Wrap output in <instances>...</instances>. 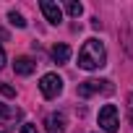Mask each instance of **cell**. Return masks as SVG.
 <instances>
[{
	"instance_id": "6da1fadb",
	"label": "cell",
	"mask_w": 133,
	"mask_h": 133,
	"mask_svg": "<svg viewBox=\"0 0 133 133\" xmlns=\"http://www.w3.org/2000/svg\"><path fill=\"white\" fill-rule=\"evenodd\" d=\"M107 65V50L99 39H86L81 52H78V68L84 71H97V68H104Z\"/></svg>"
},
{
	"instance_id": "7a4b0ae2",
	"label": "cell",
	"mask_w": 133,
	"mask_h": 133,
	"mask_svg": "<svg viewBox=\"0 0 133 133\" xmlns=\"http://www.w3.org/2000/svg\"><path fill=\"white\" fill-rule=\"evenodd\" d=\"M115 91V86H112V81H107V78H89V81H81L78 84V97H94V94H112Z\"/></svg>"
},
{
	"instance_id": "3957f363",
	"label": "cell",
	"mask_w": 133,
	"mask_h": 133,
	"mask_svg": "<svg viewBox=\"0 0 133 133\" xmlns=\"http://www.w3.org/2000/svg\"><path fill=\"white\" fill-rule=\"evenodd\" d=\"M39 91H42L44 99L60 97V91H63V78H60L57 73H44V76L39 78Z\"/></svg>"
},
{
	"instance_id": "277c9868",
	"label": "cell",
	"mask_w": 133,
	"mask_h": 133,
	"mask_svg": "<svg viewBox=\"0 0 133 133\" xmlns=\"http://www.w3.org/2000/svg\"><path fill=\"white\" fill-rule=\"evenodd\" d=\"M99 128L107 130V133H117L120 120H117V107L115 104H104L99 110Z\"/></svg>"
},
{
	"instance_id": "5b68a950",
	"label": "cell",
	"mask_w": 133,
	"mask_h": 133,
	"mask_svg": "<svg viewBox=\"0 0 133 133\" xmlns=\"http://www.w3.org/2000/svg\"><path fill=\"white\" fill-rule=\"evenodd\" d=\"M39 8H42V13H44V18L52 24V26H57L60 21H63V11H60V5L57 3H50V0H42L39 3Z\"/></svg>"
},
{
	"instance_id": "8992f818",
	"label": "cell",
	"mask_w": 133,
	"mask_h": 133,
	"mask_svg": "<svg viewBox=\"0 0 133 133\" xmlns=\"http://www.w3.org/2000/svg\"><path fill=\"white\" fill-rule=\"evenodd\" d=\"M13 71H16L18 76H31V73L37 71V63H34L29 55H21V57H16V63H13Z\"/></svg>"
},
{
	"instance_id": "52a82bcc",
	"label": "cell",
	"mask_w": 133,
	"mask_h": 133,
	"mask_svg": "<svg viewBox=\"0 0 133 133\" xmlns=\"http://www.w3.org/2000/svg\"><path fill=\"white\" fill-rule=\"evenodd\" d=\"M44 125H47V133H65V115L52 112V115H47Z\"/></svg>"
},
{
	"instance_id": "ba28073f",
	"label": "cell",
	"mask_w": 133,
	"mask_h": 133,
	"mask_svg": "<svg viewBox=\"0 0 133 133\" xmlns=\"http://www.w3.org/2000/svg\"><path fill=\"white\" fill-rule=\"evenodd\" d=\"M52 60H55L57 65L68 63V60H71V47H68V44H63V42L55 44V47H52Z\"/></svg>"
},
{
	"instance_id": "9c48e42d",
	"label": "cell",
	"mask_w": 133,
	"mask_h": 133,
	"mask_svg": "<svg viewBox=\"0 0 133 133\" xmlns=\"http://www.w3.org/2000/svg\"><path fill=\"white\" fill-rule=\"evenodd\" d=\"M65 13L73 16V18H78V16L84 13V5H81V3H76V0H68V3H65Z\"/></svg>"
},
{
	"instance_id": "30bf717a",
	"label": "cell",
	"mask_w": 133,
	"mask_h": 133,
	"mask_svg": "<svg viewBox=\"0 0 133 133\" xmlns=\"http://www.w3.org/2000/svg\"><path fill=\"white\" fill-rule=\"evenodd\" d=\"M8 21H11L13 26H18V29H24V26H26L24 16H21V13H16V11H8Z\"/></svg>"
},
{
	"instance_id": "8fae6325",
	"label": "cell",
	"mask_w": 133,
	"mask_h": 133,
	"mask_svg": "<svg viewBox=\"0 0 133 133\" xmlns=\"http://www.w3.org/2000/svg\"><path fill=\"white\" fill-rule=\"evenodd\" d=\"M0 94H3V97H16V89L8 86L5 81H0Z\"/></svg>"
},
{
	"instance_id": "7c38bea8",
	"label": "cell",
	"mask_w": 133,
	"mask_h": 133,
	"mask_svg": "<svg viewBox=\"0 0 133 133\" xmlns=\"http://www.w3.org/2000/svg\"><path fill=\"white\" fill-rule=\"evenodd\" d=\"M8 115H16V117H18L21 112H18V110H16V112H11V110H8V107L3 104V102H0V117H8Z\"/></svg>"
},
{
	"instance_id": "4fadbf2b",
	"label": "cell",
	"mask_w": 133,
	"mask_h": 133,
	"mask_svg": "<svg viewBox=\"0 0 133 133\" xmlns=\"http://www.w3.org/2000/svg\"><path fill=\"white\" fill-rule=\"evenodd\" d=\"M21 133H39V130H37V125H31V123H24V125H21Z\"/></svg>"
},
{
	"instance_id": "5bb4252c",
	"label": "cell",
	"mask_w": 133,
	"mask_h": 133,
	"mask_svg": "<svg viewBox=\"0 0 133 133\" xmlns=\"http://www.w3.org/2000/svg\"><path fill=\"white\" fill-rule=\"evenodd\" d=\"M128 112H130V123H133V94L128 97Z\"/></svg>"
},
{
	"instance_id": "9a60e30c",
	"label": "cell",
	"mask_w": 133,
	"mask_h": 133,
	"mask_svg": "<svg viewBox=\"0 0 133 133\" xmlns=\"http://www.w3.org/2000/svg\"><path fill=\"white\" fill-rule=\"evenodd\" d=\"M5 65V52H3V47H0V68Z\"/></svg>"
}]
</instances>
